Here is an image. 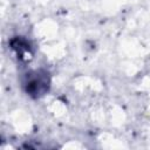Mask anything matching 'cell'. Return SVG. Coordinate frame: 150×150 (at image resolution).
<instances>
[{
  "label": "cell",
  "mask_w": 150,
  "mask_h": 150,
  "mask_svg": "<svg viewBox=\"0 0 150 150\" xmlns=\"http://www.w3.org/2000/svg\"><path fill=\"white\" fill-rule=\"evenodd\" d=\"M11 46L20 60H28L32 57V48L27 40L16 38L11 41Z\"/></svg>",
  "instance_id": "cell-2"
},
{
  "label": "cell",
  "mask_w": 150,
  "mask_h": 150,
  "mask_svg": "<svg viewBox=\"0 0 150 150\" xmlns=\"http://www.w3.org/2000/svg\"><path fill=\"white\" fill-rule=\"evenodd\" d=\"M26 93L32 97H40L48 91L49 76L45 70H34L26 76Z\"/></svg>",
  "instance_id": "cell-1"
}]
</instances>
